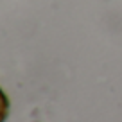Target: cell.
I'll return each instance as SVG.
<instances>
[{
	"instance_id": "cell-1",
	"label": "cell",
	"mask_w": 122,
	"mask_h": 122,
	"mask_svg": "<svg viewBox=\"0 0 122 122\" xmlns=\"http://www.w3.org/2000/svg\"><path fill=\"white\" fill-rule=\"evenodd\" d=\"M7 111H9V102H7V97L2 90H0V122H4L5 117H7Z\"/></svg>"
}]
</instances>
